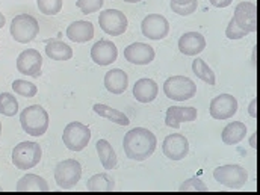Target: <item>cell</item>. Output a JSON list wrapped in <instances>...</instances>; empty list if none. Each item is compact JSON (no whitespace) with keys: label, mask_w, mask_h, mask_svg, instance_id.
Instances as JSON below:
<instances>
[{"label":"cell","mask_w":260,"mask_h":195,"mask_svg":"<svg viewBox=\"0 0 260 195\" xmlns=\"http://www.w3.org/2000/svg\"><path fill=\"white\" fill-rule=\"evenodd\" d=\"M156 145L157 139L154 133L145 127H135L129 130L123 139V148L126 156L136 162L148 159L154 153Z\"/></svg>","instance_id":"cell-1"},{"label":"cell","mask_w":260,"mask_h":195,"mask_svg":"<svg viewBox=\"0 0 260 195\" xmlns=\"http://www.w3.org/2000/svg\"><path fill=\"white\" fill-rule=\"evenodd\" d=\"M20 123L23 130L30 136H43L49 129V114L40 105H32L23 109L20 114Z\"/></svg>","instance_id":"cell-2"},{"label":"cell","mask_w":260,"mask_h":195,"mask_svg":"<svg viewBox=\"0 0 260 195\" xmlns=\"http://www.w3.org/2000/svg\"><path fill=\"white\" fill-rule=\"evenodd\" d=\"M41 156H43V150L40 144L32 142V141H24L14 147L12 164L15 165L17 170H21V171L30 170L40 164Z\"/></svg>","instance_id":"cell-3"},{"label":"cell","mask_w":260,"mask_h":195,"mask_svg":"<svg viewBox=\"0 0 260 195\" xmlns=\"http://www.w3.org/2000/svg\"><path fill=\"white\" fill-rule=\"evenodd\" d=\"M40 32L38 20L29 14H20L11 21V35L17 43L27 44L37 38Z\"/></svg>","instance_id":"cell-4"},{"label":"cell","mask_w":260,"mask_h":195,"mask_svg":"<svg viewBox=\"0 0 260 195\" xmlns=\"http://www.w3.org/2000/svg\"><path fill=\"white\" fill-rule=\"evenodd\" d=\"M164 92L168 99L176 102H185L192 99L197 92V85L186 76H171L164 83Z\"/></svg>","instance_id":"cell-5"},{"label":"cell","mask_w":260,"mask_h":195,"mask_svg":"<svg viewBox=\"0 0 260 195\" xmlns=\"http://www.w3.org/2000/svg\"><path fill=\"white\" fill-rule=\"evenodd\" d=\"M213 177L218 183L230 189H239L247 183L248 173L241 165H222L213 171Z\"/></svg>","instance_id":"cell-6"},{"label":"cell","mask_w":260,"mask_h":195,"mask_svg":"<svg viewBox=\"0 0 260 195\" xmlns=\"http://www.w3.org/2000/svg\"><path fill=\"white\" fill-rule=\"evenodd\" d=\"M62 141L70 151H82L91 141V130L79 121H73L65 126Z\"/></svg>","instance_id":"cell-7"},{"label":"cell","mask_w":260,"mask_h":195,"mask_svg":"<svg viewBox=\"0 0 260 195\" xmlns=\"http://www.w3.org/2000/svg\"><path fill=\"white\" fill-rule=\"evenodd\" d=\"M82 177V167L76 159H65L55 168V182L62 189H71Z\"/></svg>","instance_id":"cell-8"},{"label":"cell","mask_w":260,"mask_h":195,"mask_svg":"<svg viewBox=\"0 0 260 195\" xmlns=\"http://www.w3.org/2000/svg\"><path fill=\"white\" fill-rule=\"evenodd\" d=\"M99 24L105 34L111 37H120L127 30L129 23L124 12L118 9H105L99 15Z\"/></svg>","instance_id":"cell-9"},{"label":"cell","mask_w":260,"mask_h":195,"mask_svg":"<svg viewBox=\"0 0 260 195\" xmlns=\"http://www.w3.org/2000/svg\"><path fill=\"white\" fill-rule=\"evenodd\" d=\"M141 32L145 38L153 40V41H159L168 35L170 23L160 14H148L141 23Z\"/></svg>","instance_id":"cell-10"},{"label":"cell","mask_w":260,"mask_h":195,"mask_svg":"<svg viewBox=\"0 0 260 195\" xmlns=\"http://www.w3.org/2000/svg\"><path fill=\"white\" fill-rule=\"evenodd\" d=\"M233 20L247 34L257 32V6L251 2H241L235 8Z\"/></svg>","instance_id":"cell-11"},{"label":"cell","mask_w":260,"mask_h":195,"mask_svg":"<svg viewBox=\"0 0 260 195\" xmlns=\"http://www.w3.org/2000/svg\"><path fill=\"white\" fill-rule=\"evenodd\" d=\"M209 111L213 120H229L238 112V100L230 94H219L212 99Z\"/></svg>","instance_id":"cell-12"},{"label":"cell","mask_w":260,"mask_h":195,"mask_svg":"<svg viewBox=\"0 0 260 195\" xmlns=\"http://www.w3.org/2000/svg\"><path fill=\"white\" fill-rule=\"evenodd\" d=\"M162 150H164V154L168 159L182 160L189 153V142H188L186 136H183L180 133H173V135H168L164 139Z\"/></svg>","instance_id":"cell-13"},{"label":"cell","mask_w":260,"mask_h":195,"mask_svg":"<svg viewBox=\"0 0 260 195\" xmlns=\"http://www.w3.org/2000/svg\"><path fill=\"white\" fill-rule=\"evenodd\" d=\"M41 67H43V58H41L40 52L35 49L23 50L17 58V70H18V73H21L24 76L40 77Z\"/></svg>","instance_id":"cell-14"},{"label":"cell","mask_w":260,"mask_h":195,"mask_svg":"<svg viewBox=\"0 0 260 195\" xmlns=\"http://www.w3.org/2000/svg\"><path fill=\"white\" fill-rule=\"evenodd\" d=\"M118 58L117 46L109 40H100L91 47V59L100 67H106L115 62Z\"/></svg>","instance_id":"cell-15"},{"label":"cell","mask_w":260,"mask_h":195,"mask_svg":"<svg viewBox=\"0 0 260 195\" xmlns=\"http://www.w3.org/2000/svg\"><path fill=\"white\" fill-rule=\"evenodd\" d=\"M154 49L145 43H133L124 49V58L130 64L148 65L154 61Z\"/></svg>","instance_id":"cell-16"},{"label":"cell","mask_w":260,"mask_h":195,"mask_svg":"<svg viewBox=\"0 0 260 195\" xmlns=\"http://www.w3.org/2000/svg\"><path fill=\"white\" fill-rule=\"evenodd\" d=\"M197 109L192 106L182 108V106H171L167 109L165 124L171 129H179L182 123H192L197 120Z\"/></svg>","instance_id":"cell-17"},{"label":"cell","mask_w":260,"mask_h":195,"mask_svg":"<svg viewBox=\"0 0 260 195\" xmlns=\"http://www.w3.org/2000/svg\"><path fill=\"white\" fill-rule=\"evenodd\" d=\"M206 49V40L198 32H186L179 40V50L185 56H197Z\"/></svg>","instance_id":"cell-18"},{"label":"cell","mask_w":260,"mask_h":195,"mask_svg":"<svg viewBox=\"0 0 260 195\" xmlns=\"http://www.w3.org/2000/svg\"><path fill=\"white\" fill-rule=\"evenodd\" d=\"M67 37L73 43H88L94 38V24L85 20L74 21L67 27Z\"/></svg>","instance_id":"cell-19"},{"label":"cell","mask_w":260,"mask_h":195,"mask_svg":"<svg viewBox=\"0 0 260 195\" xmlns=\"http://www.w3.org/2000/svg\"><path fill=\"white\" fill-rule=\"evenodd\" d=\"M159 92V86L151 79H139L133 85V97L139 103H151Z\"/></svg>","instance_id":"cell-20"},{"label":"cell","mask_w":260,"mask_h":195,"mask_svg":"<svg viewBox=\"0 0 260 195\" xmlns=\"http://www.w3.org/2000/svg\"><path fill=\"white\" fill-rule=\"evenodd\" d=\"M129 76L120 68H112L105 74V88L112 94H123L127 89Z\"/></svg>","instance_id":"cell-21"},{"label":"cell","mask_w":260,"mask_h":195,"mask_svg":"<svg viewBox=\"0 0 260 195\" xmlns=\"http://www.w3.org/2000/svg\"><path fill=\"white\" fill-rule=\"evenodd\" d=\"M245 136H247V126L242 121L229 123L221 133V139L225 145H236L241 141H244Z\"/></svg>","instance_id":"cell-22"},{"label":"cell","mask_w":260,"mask_h":195,"mask_svg":"<svg viewBox=\"0 0 260 195\" xmlns=\"http://www.w3.org/2000/svg\"><path fill=\"white\" fill-rule=\"evenodd\" d=\"M17 191L18 192H29V191L46 192V191H49V185L43 177H40L37 174H26L18 180Z\"/></svg>","instance_id":"cell-23"},{"label":"cell","mask_w":260,"mask_h":195,"mask_svg":"<svg viewBox=\"0 0 260 195\" xmlns=\"http://www.w3.org/2000/svg\"><path fill=\"white\" fill-rule=\"evenodd\" d=\"M95 150H97V154H99L100 162L105 170H114L117 167V162H118L117 154H115L112 145L106 139H99L95 142Z\"/></svg>","instance_id":"cell-24"},{"label":"cell","mask_w":260,"mask_h":195,"mask_svg":"<svg viewBox=\"0 0 260 195\" xmlns=\"http://www.w3.org/2000/svg\"><path fill=\"white\" fill-rule=\"evenodd\" d=\"M46 55L53 61H68L73 58V49L61 40H53L47 43Z\"/></svg>","instance_id":"cell-25"},{"label":"cell","mask_w":260,"mask_h":195,"mask_svg":"<svg viewBox=\"0 0 260 195\" xmlns=\"http://www.w3.org/2000/svg\"><path fill=\"white\" fill-rule=\"evenodd\" d=\"M92 109H94V112H95L97 115H100V117H103V118H108V120H111L112 123H117V124H120V126H129V117H127L124 112L118 111V109H114V108H111V106H108V105H100V103L94 105Z\"/></svg>","instance_id":"cell-26"},{"label":"cell","mask_w":260,"mask_h":195,"mask_svg":"<svg viewBox=\"0 0 260 195\" xmlns=\"http://www.w3.org/2000/svg\"><path fill=\"white\" fill-rule=\"evenodd\" d=\"M86 189L92 192H109L114 189V180L108 173H99L88 179Z\"/></svg>","instance_id":"cell-27"},{"label":"cell","mask_w":260,"mask_h":195,"mask_svg":"<svg viewBox=\"0 0 260 195\" xmlns=\"http://www.w3.org/2000/svg\"><path fill=\"white\" fill-rule=\"evenodd\" d=\"M192 73L200 80H203L204 83H207L210 86H213L216 83L215 73L212 71V68L209 65L206 64L203 59H200V58H197V59L192 61Z\"/></svg>","instance_id":"cell-28"},{"label":"cell","mask_w":260,"mask_h":195,"mask_svg":"<svg viewBox=\"0 0 260 195\" xmlns=\"http://www.w3.org/2000/svg\"><path fill=\"white\" fill-rule=\"evenodd\" d=\"M17 112H18L17 99L9 92L0 94V114L5 115V117H14Z\"/></svg>","instance_id":"cell-29"},{"label":"cell","mask_w":260,"mask_h":195,"mask_svg":"<svg viewBox=\"0 0 260 195\" xmlns=\"http://www.w3.org/2000/svg\"><path fill=\"white\" fill-rule=\"evenodd\" d=\"M12 89L15 94L21 95V97H26V99H32L37 95L38 92V88L37 85H34L32 82H27V80H23V79H17L12 82Z\"/></svg>","instance_id":"cell-30"},{"label":"cell","mask_w":260,"mask_h":195,"mask_svg":"<svg viewBox=\"0 0 260 195\" xmlns=\"http://www.w3.org/2000/svg\"><path fill=\"white\" fill-rule=\"evenodd\" d=\"M37 5L44 15H58L62 9V0H37Z\"/></svg>","instance_id":"cell-31"},{"label":"cell","mask_w":260,"mask_h":195,"mask_svg":"<svg viewBox=\"0 0 260 195\" xmlns=\"http://www.w3.org/2000/svg\"><path fill=\"white\" fill-rule=\"evenodd\" d=\"M105 0H77L76 6L82 11V14L88 15L92 12H97L103 8Z\"/></svg>","instance_id":"cell-32"},{"label":"cell","mask_w":260,"mask_h":195,"mask_svg":"<svg viewBox=\"0 0 260 195\" xmlns=\"http://www.w3.org/2000/svg\"><path fill=\"white\" fill-rule=\"evenodd\" d=\"M180 191H183V192H206L207 186L198 177H192V179H188L180 186Z\"/></svg>","instance_id":"cell-33"},{"label":"cell","mask_w":260,"mask_h":195,"mask_svg":"<svg viewBox=\"0 0 260 195\" xmlns=\"http://www.w3.org/2000/svg\"><path fill=\"white\" fill-rule=\"evenodd\" d=\"M197 6H198L197 0H192V2H189V3H186V5H176V3L171 2V9H173V12H176L177 15H183V17L194 14L195 11H197Z\"/></svg>","instance_id":"cell-34"},{"label":"cell","mask_w":260,"mask_h":195,"mask_svg":"<svg viewBox=\"0 0 260 195\" xmlns=\"http://www.w3.org/2000/svg\"><path fill=\"white\" fill-rule=\"evenodd\" d=\"M247 35H248V34H247L245 30H242V29L235 23L233 18L229 21V26H227V29H225V37H227L229 40H242V38L247 37Z\"/></svg>","instance_id":"cell-35"},{"label":"cell","mask_w":260,"mask_h":195,"mask_svg":"<svg viewBox=\"0 0 260 195\" xmlns=\"http://www.w3.org/2000/svg\"><path fill=\"white\" fill-rule=\"evenodd\" d=\"M209 2L215 8H227L233 3V0H209Z\"/></svg>","instance_id":"cell-36"},{"label":"cell","mask_w":260,"mask_h":195,"mask_svg":"<svg viewBox=\"0 0 260 195\" xmlns=\"http://www.w3.org/2000/svg\"><path fill=\"white\" fill-rule=\"evenodd\" d=\"M248 114L253 117V118H257V99H253L250 106H248Z\"/></svg>","instance_id":"cell-37"},{"label":"cell","mask_w":260,"mask_h":195,"mask_svg":"<svg viewBox=\"0 0 260 195\" xmlns=\"http://www.w3.org/2000/svg\"><path fill=\"white\" fill-rule=\"evenodd\" d=\"M256 139H257V132L256 133H253V136L250 138V145L256 150L257 148V142H256Z\"/></svg>","instance_id":"cell-38"},{"label":"cell","mask_w":260,"mask_h":195,"mask_svg":"<svg viewBox=\"0 0 260 195\" xmlns=\"http://www.w3.org/2000/svg\"><path fill=\"white\" fill-rule=\"evenodd\" d=\"M173 3H176V5H186V3H189V2H192V0H171Z\"/></svg>","instance_id":"cell-39"},{"label":"cell","mask_w":260,"mask_h":195,"mask_svg":"<svg viewBox=\"0 0 260 195\" xmlns=\"http://www.w3.org/2000/svg\"><path fill=\"white\" fill-rule=\"evenodd\" d=\"M5 23H6V20H5V15H3V14L0 12V29H2L3 26H5Z\"/></svg>","instance_id":"cell-40"},{"label":"cell","mask_w":260,"mask_h":195,"mask_svg":"<svg viewBox=\"0 0 260 195\" xmlns=\"http://www.w3.org/2000/svg\"><path fill=\"white\" fill-rule=\"evenodd\" d=\"M124 2H127V3H138V2H142V0H124Z\"/></svg>","instance_id":"cell-41"},{"label":"cell","mask_w":260,"mask_h":195,"mask_svg":"<svg viewBox=\"0 0 260 195\" xmlns=\"http://www.w3.org/2000/svg\"><path fill=\"white\" fill-rule=\"evenodd\" d=\"M0 136H2V121H0Z\"/></svg>","instance_id":"cell-42"},{"label":"cell","mask_w":260,"mask_h":195,"mask_svg":"<svg viewBox=\"0 0 260 195\" xmlns=\"http://www.w3.org/2000/svg\"><path fill=\"white\" fill-rule=\"evenodd\" d=\"M0 191H2V188H0Z\"/></svg>","instance_id":"cell-43"}]
</instances>
